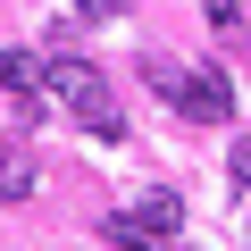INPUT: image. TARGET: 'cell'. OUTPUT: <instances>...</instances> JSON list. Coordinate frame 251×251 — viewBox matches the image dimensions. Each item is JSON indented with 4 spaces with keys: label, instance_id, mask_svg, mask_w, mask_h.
I'll return each instance as SVG.
<instances>
[{
    "label": "cell",
    "instance_id": "1",
    "mask_svg": "<svg viewBox=\"0 0 251 251\" xmlns=\"http://www.w3.org/2000/svg\"><path fill=\"white\" fill-rule=\"evenodd\" d=\"M42 92L92 126V143H126V117H117V100H109V84H100V67H92V59H75V50L42 59Z\"/></svg>",
    "mask_w": 251,
    "mask_h": 251
},
{
    "label": "cell",
    "instance_id": "2",
    "mask_svg": "<svg viewBox=\"0 0 251 251\" xmlns=\"http://www.w3.org/2000/svg\"><path fill=\"white\" fill-rule=\"evenodd\" d=\"M176 109H184V117H201V126L234 117V84H226V67H193V75L176 84Z\"/></svg>",
    "mask_w": 251,
    "mask_h": 251
},
{
    "label": "cell",
    "instance_id": "3",
    "mask_svg": "<svg viewBox=\"0 0 251 251\" xmlns=\"http://www.w3.org/2000/svg\"><path fill=\"white\" fill-rule=\"evenodd\" d=\"M126 218H134L151 243H168V234L184 226V201H176V193H134V209H126Z\"/></svg>",
    "mask_w": 251,
    "mask_h": 251
},
{
    "label": "cell",
    "instance_id": "4",
    "mask_svg": "<svg viewBox=\"0 0 251 251\" xmlns=\"http://www.w3.org/2000/svg\"><path fill=\"white\" fill-rule=\"evenodd\" d=\"M42 184V168H34V151H0V201H25Z\"/></svg>",
    "mask_w": 251,
    "mask_h": 251
},
{
    "label": "cell",
    "instance_id": "5",
    "mask_svg": "<svg viewBox=\"0 0 251 251\" xmlns=\"http://www.w3.org/2000/svg\"><path fill=\"white\" fill-rule=\"evenodd\" d=\"M34 84H42V59H34V50H0V92L34 100Z\"/></svg>",
    "mask_w": 251,
    "mask_h": 251
},
{
    "label": "cell",
    "instance_id": "6",
    "mask_svg": "<svg viewBox=\"0 0 251 251\" xmlns=\"http://www.w3.org/2000/svg\"><path fill=\"white\" fill-rule=\"evenodd\" d=\"M201 9H209V25H218V34H234V25H243V9H234V0H201Z\"/></svg>",
    "mask_w": 251,
    "mask_h": 251
},
{
    "label": "cell",
    "instance_id": "7",
    "mask_svg": "<svg viewBox=\"0 0 251 251\" xmlns=\"http://www.w3.org/2000/svg\"><path fill=\"white\" fill-rule=\"evenodd\" d=\"M226 168H234V184H251V134H243V143L226 151Z\"/></svg>",
    "mask_w": 251,
    "mask_h": 251
},
{
    "label": "cell",
    "instance_id": "8",
    "mask_svg": "<svg viewBox=\"0 0 251 251\" xmlns=\"http://www.w3.org/2000/svg\"><path fill=\"white\" fill-rule=\"evenodd\" d=\"M117 9H126V0H84V17H92V25H109Z\"/></svg>",
    "mask_w": 251,
    "mask_h": 251
}]
</instances>
